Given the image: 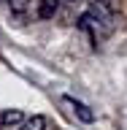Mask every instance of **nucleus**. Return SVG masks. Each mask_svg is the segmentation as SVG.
Listing matches in <instances>:
<instances>
[{"instance_id": "obj_1", "label": "nucleus", "mask_w": 127, "mask_h": 130, "mask_svg": "<svg viewBox=\"0 0 127 130\" xmlns=\"http://www.w3.org/2000/svg\"><path fill=\"white\" fill-rule=\"evenodd\" d=\"M24 122V117H22V111L19 108H8V111H0V125H22Z\"/></svg>"}, {"instance_id": "obj_2", "label": "nucleus", "mask_w": 127, "mask_h": 130, "mask_svg": "<svg viewBox=\"0 0 127 130\" xmlns=\"http://www.w3.org/2000/svg\"><path fill=\"white\" fill-rule=\"evenodd\" d=\"M68 103H70L73 108H76V117H79L81 122H87V125H89V122H95V114L89 111V106H84V103H79V100H70V98H68Z\"/></svg>"}, {"instance_id": "obj_3", "label": "nucleus", "mask_w": 127, "mask_h": 130, "mask_svg": "<svg viewBox=\"0 0 127 130\" xmlns=\"http://www.w3.org/2000/svg\"><path fill=\"white\" fill-rule=\"evenodd\" d=\"M57 8H60V3L57 0H41V8H38V16L41 19H54Z\"/></svg>"}, {"instance_id": "obj_4", "label": "nucleus", "mask_w": 127, "mask_h": 130, "mask_svg": "<svg viewBox=\"0 0 127 130\" xmlns=\"http://www.w3.org/2000/svg\"><path fill=\"white\" fill-rule=\"evenodd\" d=\"M22 130H46V119H43L41 114H35V117L22 122Z\"/></svg>"}, {"instance_id": "obj_5", "label": "nucleus", "mask_w": 127, "mask_h": 130, "mask_svg": "<svg viewBox=\"0 0 127 130\" xmlns=\"http://www.w3.org/2000/svg\"><path fill=\"white\" fill-rule=\"evenodd\" d=\"M8 6L14 14H24L27 8H30V0H8Z\"/></svg>"}, {"instance_id": "obj_6", "label": "nucleus", "mask_w": 127, "mask_h": 130, "mask_svg": "<svg viewBox=\"0 0 127 130\" xmlns=\"http://www.w3.org/2000/svg\"><path fill=\"white\" fill-rule=\"evenodd\" d=\"M95 3H108V0H95Z\"/></svg>"}]
</instances>
